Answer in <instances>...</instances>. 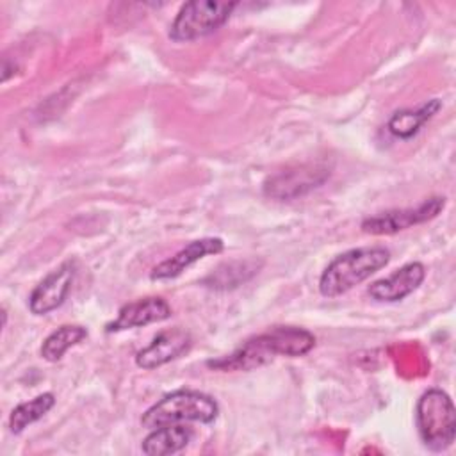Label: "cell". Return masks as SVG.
I'll list each match as a JSON object with an SVG mask.
<instances>
[{"label":"cell","mask_w":456,"mask_h":456,"mask_svg":"<svg viewBox=\"0 0 456 456\" xmlns=\"http://www.w3.org/2000/svg\"><path fill=\"white\" fill-rule=\"evenodd\" d=\"M191 346L192 338L189 331H185L183 328H171L160 331L146 347H142L135 354V363L146 370L157 369L185 354L191 349Z\"/></svg>","instance_id":"obj_9"},{"label":"cell","mask_w":456,"mask_h":456,"mask_svg":"<svg viewBox=\"0 0 456 456\" xmlns=\"http://www.w3.org/2000/svg\"><path fill=\"white\" fill-rule=\"evenodd\" d=\"M415 419L422 444L428 449L440 452L452 445L456 438V410L444 390H426L417 401Z\"/></svg>","instance_id":"obj_4"},{"label":"cell","mask_w":456,"mask_h":456,"mask_svg":"<svg viewBox=\"0 0 456 456\" xmlns=\"http://www.w3.org/2000/svg\"><path fill=\"white\" fill-rule=\"evenodd\" d=\"M224 249V242L219 237H201L196 240H191L187 246H183L180 251H176L173 256L162 260L157 264L150 278L151 280H171L180 276L187 267L196 264L198 260L208 256V255H217Z\"/></svg>","instance_id":"obj_11"},{"label":"cell","mask_w":456,"mask_h":456,"mask_svg":"<svg viewBox=\"0 0 456 456\" xmlns=\"http://www.w3.org/2000/svg\"><path fill=\"white\" fill-rule=\"evenodd\" d=\"M192 440V429L185 424H166L153 428L142 440V452L148 456L175 454L189 445Z\"/></svg>","instance_id":"obj_13"},{"label":"cell","mask_w":456,"mask_h":456,"mask_svg":"<svg viewBox=\"0 0 456 456\" xmlns=\"http://www.w3.org/2000/svg\"><path fill=\"white\" fill-rule=\"evenodd\" d=\"M426 278V267L420 262H410L392 274L372 281L367 289L369 296L381 303H395L410 296Z\"/></svg>","instance_id":"obj_10"},{"label":"cell","mask_w":456,"mask_h":456,"mask_svg":"<svg viewBox=\"0 0 456 456\" xmlns=\"http://www.w3.org/2000/svg\"><path fill=\"white\" fill-rule=\"evenodd\" d=\"M55 404V395L52 392H45L36 395L30 401L20 403L9 415V428L12 433H21L27 426L39 420L43 415H46Z\"/></svg>","instance_id":"obj_16"},{"label":"cell","mask_w":456,"mask_h":456,"mask_svg":"<svg viewBox=\"0 0 456 456\" xmlns=\"http://www.w3.org/2000/svg\"><path fill=\"white\" fill-rule=\"evenodd\" d=\"M440 107H442L440 100L433 98L422 107H419L417 110H397L388 121V130L395 137L410 139L422 128V125L428 119H431L440 110Z\"/></svg>","instance_id":"obj_14"},{"label":"cell","mask_w":456,"mask_h":456,"mask_svg":"<svg viewBox=\"0 0 456 456\" xmlns=\"http://www.w3.org/2000/svg\"><path fill=\"white\" fill-rule=\"evenodd\" d=\"M445 207L444 196H433L424 200L415 208H394L387 212H379L376 216H369L362 221V230L372 235H392L411 228L415 224L435 219Z\"/></svg>","instance_id":"obj_6"},{"label":"cell","mask_w":456,"mask_h":456,"mask_svg":"<svg viewBox=\"0 0 456 456\" xmlns=\"http://www.w3.org/2000/svg\"><path fill=\"white\" fill-rule=\"evenodd\" d=\"M169 317H171L169 303L159 296H150L121 306L118 312V317L107 324V331L110 333V331L141 328V326L166 321Z\"/></svg>","instance_id":"obj_12"},{"label":"cell","mask_w":456,"mask_h":456,"mask_svg":"<svg viewBox=\"0 0 456 456\" xmlns=\"http://www.w3.org/2000/svg\"><path fill=\"white\" fill-rule=\"evenodd\" d=\"M84 338H87V330L84 326L62 324L45 338L41 346V356L52 363L59 362L69 347L80 344Z\"/></svg>","instance_id":"obj_15"},{"label":"cell","mask_w":456,"mask_h":456,"mask_svg":"<svg viewBox=\"0 0 456 456\" xmlns=\"http://www.w3.org/2000/svg\"><path fill=\"white\" fill-rule=\"evenodd\" d=\"M235 7H237L235 2H216V0L185 2L176 12L169 27V37L176 43L205 37L216 32L219 27H223Z\"/></svg>","instance_id":"obj_5"},{"label":"cell","mask_w":456,"mask_h":456,"mask_svg":"<svg viewBox=\"0 0 456 456\" xmlns=\"http://www.w3.org/2000/svg\"><path fill=\"white\" fill-rule=\"evenodd\" d=\"M328 176L330 171L317 164L297 166L269 176L264 183V192L274 200H292L319 187Z\"/></svg>","instance_id":"obj_8"},{"label":"cell","mask_w":456,"mask_h":456,"mask_svg":"<svg viewBox=\"0 0 456 456\" xmlns=\"http://www.w3.org/2000/svg\"><path fill=\"white\" fill-rule=\"evenodd\" d=\"M390 262V251L383 246H362L337 255L319 278V292L337 297L360 285Z\"/></svg>","instance_id":"obj_2"},{"label":"cell","mask_w":456,"mask_h":456,"mask_svg":"<svg viewBox=\"0 0 456 456\" xmlns=\"http://www.w3.org/2000/svg\"><path fill=\"white\" fill-rule=\"evenodd\" d=\"M219 415V404L207 394L180 388L160 397L141 417V424L148 429L166 424L201 422L210 424Z\"/></svg>","instance_id":"obj_3"},{"label":"cell","mask_w":456,"mask_h":456,"mask_svg":"<svg viewBox=\"0 0 456 456\" xmlns=\"http://www.w3.org/2000/svg\"><path fill=\"white\" fill-rule=\"evenodd\" d=\"M77 276V262L66 260L53 271H50L32 290L28 297V308L34 315H45L59 308L71 292Z\"/></svg>","instance_id":"obj_7"},{"label":"cell","mask_w":456,"mask_h":456,"mask_svg":"<svg viewBox=\"0 0 456 456\" xmlns=\"http://www.w3.org/2000/svg\"><path fill=\"white\" fill-rule=\"evenodd\" d=\"M315 346V337L297 326H274L265 333L248 338L232 354L207 362L217 370H253L269 363L274 356H303Z\"/></svg>","instance_id":"obj_1"}]
</instances>
